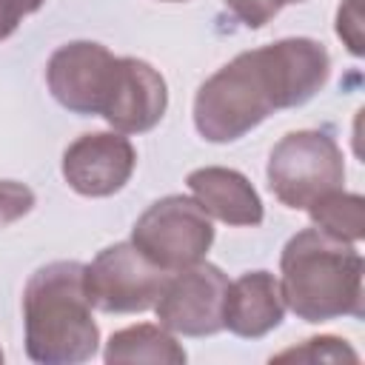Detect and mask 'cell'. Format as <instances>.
<instances>
[{
  "label": "cell",
  "instance_id": "cell-1",
  "mask_svg": "<svg viewBox=\"0 0 365 365\" xmlns=\"http://www.w3.org/2000/svg\"><path fill=\"white\" fill-rule=\"evenodd\" d=\"M331 57L311 37H285L242 51L194 97V125L208 143H231L279 108L308 103L328 80Z\"/></svg>",
  "mask_w": 365,
  "mask_h": 365
},
{
  "label": "cell",
  "instance_id": "cell-12",
  "mask_svg": "<svg viewBox=\"0 0 365 365\" xmlns=\"http://www.w3.org/2000/svg\"><path fill=\"white\" fill-rule=\"evenodd\" d=\"M188 188L200 208L228 225H259L262 202L254 185L234 168L205 165L188 174Z\"/></svg>",
  "mask_w": 365,
  "mask_h": 365
},
{
  "label": "cell",
  "instance_id": "cell-15",
  "mask_svg": "<svg viewBox=\"0 0 365 365\" xmlns=\"http://www.w3.org/2000/svg\"><path fill=\"white\" fill-rule=\"evenodd\" d=\"M277 362H285V359H297V362H356V351L345 342V339H336V336H311L305 339L299 348H288L282 354L274 356Z\"/></svg>",
  "mask_w": 365,
  "mask_h": 365
},
{
  "label": "cell",
  "instance_id": "cell-22",
  "mask_svg": "<svg viewBox=\"0 0 365 365\" xmlns=\"http://www.w3.org/2000/svg\"><path fill=\"white\" fill-rule=\"evenodd\" d=\"M0 362H3V351H0Z\"/></svg>",
  "mask_w": 365,
  "mask_h": 365
},
{
  "label": "cell",
  "instance_id": "cell-16",
  "mask_svg": "<svg viewBox=\"0 0 365 365\" xmlns=\"http://www.w3.org/2000/svg\"><path fill=\"white\" fill-rule=\"evenodd\" d=\"M34 205V191L14 180H0V228L26 217Z\"/></svg>",
  "mask_w": 365,
  "mask_h": 365
},
{
  "label": "cell",
  "instance_id": "cell-6",
  "mask_svg": "<svg viewBox=\"0 0 365 365\" xmlns=\"http://www.w3.org/2000/svg\"><path fill=\"white\" fill-rule=\"evenodd\" d=\"M168 277L134 242H117L86 265V294L106 314H137L154 308Z\"/></svg>",
  "mask_w": 365,
  "mask_h": 365
},
{
  "label": "cell",
  "instance_id": "cell-2",
  "mask_svg": "<svg viewBox=\"0 0 365 365\" xmlns=\"http://www.w3.org/2000/svg\"><path fill=\"white\" fill-rule=\"evenodd\" d=\"M26 354L43 365H77L94 356L100 331L86 294V265L60 259L37 268L23 291Z\"/></svg>",
  "mask_w": 365,
  "mask_h": 365
},
{
  "label": "cell",
  "instance_id": "cell-18",
  "mask_svg": "<svg viewBox=\"0 0 365 365\" xmlns=\"http://www.w3.org/2000/svg\"><path fill=\"white\" fill-rule=\"evenodd\" d=\"M336 34L345 40L351 54H362V14L359 0H342L336 14Z\"/></svg>",
  "mask_w": 365,
  "mask_h": 365
},
{
  "label": "cell",
  "instance_id": "cell-7",
  "mask_svg": "<svg viewBox=\"0 0 365 365\" xmlns=\"http://www.w3.org/2000/svg\"><path fill=\"white\" fill-rule=\"evenodd\" d=\"M117 66L120 57H114L106 46L77 40L60 46L51 54L46 66V83L63 108L103 117L117 83Z\"/></svg>",
  "mask_w": 365,
  "mask_h": 365
},
{
  "label": "cell",
  "instance_id": "cell-19",
  "mask_svg": "<svg viewBox=\"0 0 365 365\" xmlns=\"http://www.w3.org/2000/svg\"><path fill=\"white\" fill-rule=\"evenodd\" d=\"M46 0H0V40H6L9 34H14V29L20 26V20L31 11H37Z\"/></svg>",
  "mask_w": 365,
  "mask_h": 365
},
{
  "label": "cell",
  "instance_id": "cell-21",
  "mask_svg": "<svg viewBox=\"0 0 365 365\" xmlns=\"http://www.w3.org/2000/svg\"><path fill=\"white\" fill-rule=\"evenodd\" d=\"M165 3H180V0H165Z\"/></svg>",
  "mask_w": 365,
  "mask_h": 365
},
{
  "label": "cell",
  "instance_id": "cell-13",
  "mask_svg": "<svg viewBox=\"0 0 365 365\" xmlns=\"http://www.w3.org/2000/svg\"><path fill=\"white\" fill-rule=\"evenodd\" d=\"M106 362L108 365H125V362H157V365H182L185 351L163 325H131L117 334H111L106 345Z\"/></svg>",
  "mask_w": 365,
  "mask_h": 365
},
{
  "label": "cell",
  "instance_id": "cell-14",
  "mask_svg": "<svg viewBox=\"0 0 365 365\" xmlns=\"http://www.w3.org/2000/svg\"><path fill=\"white\" fill-rule=\"evenodd\" d=\"M308 214L319 231H325L336 240L359 242L365 237V200L359 194L334 188V191L317 197L308 205Z\"/></svg>",
  "mask_w": 365,
  "mask_h": 365
},
{
  "label": "cell",
  "instance_id": "cell-8",
  "mask_svg": "<svg viewBox=\"0 0 365 365\" xmlns=\"http://www.w3.org/2000/svg\"><path fill=\"white\" fill-rule=\"evenodd\" d=\"M228 277L211 262H194L168 277L160 299L154 302L157 319L171 334L211 336L222 328V302Z\"/></svg>",
  "mask_w": 365,
  "mask_h": 365
},
{
  "label": "cell",
  "instance_id": "cell-9",
  "mask_svg": "<svg viewBox=\"0 0 365 365\" xmlns=\"http://www.w3.org/2000/svg\"><path fill=\"white\" fill-rule=\"evenodd\" d=\"M137 165V151L120 131L77 137L63 154V177L83 197H108L120 191Z\"/></svg>",
  "mask_w": 365,
  "mask_h": 365
},
{
  "label": "cell",
  "instance_id": "cell-20",
  "mask_svg": "<svg viewBox=\"0 0 365 365\" xmlns=\"http://www.w3.org/2000/svg\"><path fill=\"white\" fill-rule=\"evenodd\" d=\"M282 3H302V0H279V6H282Z\"/></svg>",
  "mask_w": 365,
  "mask_h": 365
},
{
  "label": "cell",
  "instance_id": "cell-17",
  "mask_svg": "<svg viewBox=\"0 0 365 365\" xmlns=\"http://www.w3.org/2000/svg\"><path fill=\"white\" fill-rule=\"evenodd\" d=\"M222 3L248 29H262L279 11V0H222Z\"/></svg>",
  "mask_w": 365,
  "mask_h": 365
},
{
  "label": "cell",
  "instance_id": "cell-4",
  "mask_svg": "<svg viewBox=\"0 0 365 365\" xmlns=\"http://www.w3.org/2000/svg\"><path fill=\"white\" fill-rule=\"evenodd\" d=\"M345 160L325 131H291L268 157V185L288 208H308L317 197L342 188Z\"/></svg>",
  "mask_w": 365,
  "mask_h": 365
},
{
  "label": "cell",
  "instance_id": "cell-10",
  "mask_svg": "<svg viewBox=\"0 0 365 365\" xmlns=\"http://www.w3.org/2000/svg\"><path fill=\"white\" fill-rule=\"evenodd\" d=\"M168 106V88L163 74L137 57H120L117 83L103 111L106 123L120 134H143L154 128Z\"/></svg>",
  "mask_w": 365,
  "mask_h": 365
},
{
  "label": "cell",
  "instance_id": "cell-5",
  "mask_svg": "<svg viewBox=\"0 0 365 365\" xmlns=\"http://www.w3.org/2000/svg\"><path fill=\"white\" fill-rule=\"evenodd\" d=\"M131 242L154 265L171 274L205 257L214 242V228L197 200L171 194L140 214L131 231Z\"/></svg>",
  "mask_w": 365,
  "mask_h": 365
},
{
  "label": "cell",
  "instance_id": "cell-11",
  "mask_svg": "<svg viewBox=\"0 0 365 365\" xmlns=\"http://www.w3.org/2000/svg\"><path fill=\"white\" fill-rule=\"evenodd\" d=\"M285 302L279 294V282L268 271H248L228 282L222 302V328L237 336H265L282 322Z\"/></svg>",
  "mask_w": 365,
  "mask_h": 365
},
{
  "label": "cell",
  "instance_id": "cell-3",
  "mask_svg": "<svg viewBox=\"0 0 365 365\" xmlns=\"http://www.w3.org/2000/svg\"><path fill=\"white\" fill-rule=\"evenodd\" d=\"M282 302L305 322L362 317V257L319 228L294 234L279 257Z\"/></svg>",
  "mask_w": 365,
  "mask_h": 365
}]
</instances>
